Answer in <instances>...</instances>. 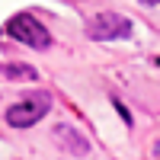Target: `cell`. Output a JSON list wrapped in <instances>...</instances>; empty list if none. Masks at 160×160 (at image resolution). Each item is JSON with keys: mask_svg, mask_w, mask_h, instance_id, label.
<instances>
[{"mask_svg": "<svg viewBox=\"0 0 160 160\" xmlns=\"http://www.w3.org/2000/svg\"><path fill=\"white\" fill-rule=\"evenodd\" d=\"M3 74H7V77H16V80H35V77H38V71L29 68V64H7Z\"/></svg>", "mask_w": 160, "mask_h": 160, "instance_id": "cell-4", "label": "cell"}, {"mask_svg": "<svg viewBox=\"0 0 160 160\" xmlns=\"http://www.w3.org/2000/svg\"><path fill=\"white\" fill-rule=\"evenodd\" d=\"M48 109H51V96H48V93L26 96L22 102H13L7 109V125H13V128H32Z\"/></svg>", "mask_w": 160, "mask_h": 160, "instance_id": "cell-2", "label": "cell"}, {"mask_svg": "<svg viewBox=\"0 0 160 160\" xmlns=\"http://www.w3.org/2000/svg\"><path fill=\"white\" fill-rule=\"evenodd\" d=\"M90 38H99V42H109V38H128L131 35V19L122 13H99L96 19L87 26Z\"/></svg>", "mask_w": 160, "mask_h": 160, "instance_id": "cell-3", "label": "cell"}, {"mask_svg": "<svg viewBox=\"0 0 160 160\" xmlns=\"http://www.w3.org/2000/svg\"><path fill=\"white\" fill-rule=\"evenodd\" d=\"M7 35L16 38V42H22V45H29V48H38V51L51 45L48 29L35 16H29V13H16V16L7 22Z\"/></svg>", "mask_w": 160, "mask_h": 160, "instance_id": "cell-1", "label": "cell"}, {"mask_svg": "<svg viewBox=\"0 0 160 160\" xmlns=\"http://www.w3.org/2000/svg\"><path fill=\"white\" fill-rule=\"evenodd\" d=\"M141 3H148V7H154V3H157V0H141Z\"/></svg>", "mask_w": 160, "mask_h": 160, "instance_id": "cell-5", "label": "cell"}]
</instances>
